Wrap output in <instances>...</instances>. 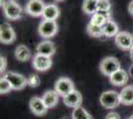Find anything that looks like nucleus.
Instances as JSON below:
<instances>
[{
    "label": "nucleus",
    "mask_w": 133,
    "mask_h": 119,
    "mask_svg": "<svg viewBox=\"0 0 133 119\" xmlns=\"http://www.w3.org/2000/svg\"><path fill=\"white\" fill-rule=\"evenodd\" d=\"M6 68H7V60L5 57L1 56L0 57V72H1V74L5 72Z\"/></svg>",
    "instance_id": "bb28decb"
},
{
    "label": "nucleus",
    "mask_w": 133,
    "mask_h": 119,
    "mask_svg": "<svg viewBox=\"0 0 133 119\" xmlns=\"http://www.w3.org/2000/svg\"><path fill=\"white\" fill-rule=\"evenodd\" d=\"M52 60L51 57L43 56L40 54H36L33 58V67L35 69L39 72H46L52 67Z\"/></svg>",
    "instance_id": "9d476101"
},
{
    "label": "nucleus",
    "mask_w": 133,
    "mask_h": 119,
    "mask_svg": "<svg viewBox=\"0 0 133 119\" xmlns=\"http://www.w3.org/2000/svg\"><path fill=\"white\" fill-rule=\"evenodd\" d=\"M3 11L5 17L9 20H17L22 15L21 6L16 3V1H11V0H8L5 5L3 6Z\"/></svg>",
    "instance_id": "39448f33"
},
{
    "label": "nucleus",
    "mask_w": 133,
    "mask_h": 119,
    "mask_svg": "<svg viewBox=\"0 0 133 119\" xmlns=\"http://www.w3.org/2000/svg\"><path fill=\"white\" fill-rule=\"evenodd\" d=\"M128 74L133 79V64L131 65V67L129 68V73H128Z\"/></svg>",
    "instance_id": "c756f323"
},
{
    "label": "nucleus",
    "mask_w": 133,
    "mask_h": 119,
    "mask_svg": "<svg viewBox=\"0 0 133 119\" xmlns=\"http://www.w3.org/2000/svg\"><path fill=\"white\" fill-rule=\"evenodd\" d=\"M11 1H16V0H11Z\"/></svg>",
    "instance_id": "72a5a7b5"
},
{
    "label": "nucleus",
    "mask_w": 133,
    "mask_h": 119,
    "mask_svg": "<svg viewBox=\"0 0 133 119\" xmlns=\"http://www.w3.org/2000/svg\"><path fill=\"white\" fill-rule=\"evenodd\" d=\"M83 11L89 15L95 14L97 12V0H83Z\"/></svg>",
    "instance_id": "412c9836"
},
{
    "label": "nucleus",
    "mask_w": 133,
    "mask_h": 119,
    "mask_svg": "<svg viewBox=\"0 0 133 119\" xmlns=\"http://www.w3.org/2000/svg\"><path fill=\"white\" fill-rule=\"evenodd\" d=\"M45 7L46 5L42 0H29L26 4L25 10L29 15L34 17H39L43 15Z\"/></svg>",
    "instance_id": "1a4fd4ad"
},
{
    "label": "nucleus",
    "mask_w": 133,
    "mask_h": 119,
    "mask_svg": "<svg viewBox=\"0 0 133 119\" xmlns=\"http://www.w3.org/2000/svg\"><path fill=\"white\" fill-rule=\"evenodd\" d=\"M62 119H68V118H62Z\"/></svg>",
    "instance_id": "f704fd0d"
},
{
    "label": "nucleus",
    "mask_w": 133,
    "mask_h": 119,
    "mask_svg": "<svg viewBox=\"0 0 133 119\" xmlns=\"http://www.w3.org/2000/svg\"><path fill=\"white\" fill-rule=\"evenodd\" d=\"M60 16V9L55 4H48L45 7L42 17L44 20H55Z\"/></svg>",
    "instance_id": "a211bd4d"
},
{
    "label": "nucleus",
    "mask_w": 133,
    "mask_h": 119,
    "mask_svg": "<svg viewBox=\"0 0 133 119\" xmlns=\"http://www.w3.org/2000/svg\"><path fill=\"white\" fill-rule=\"evenodd\" d=\"M99 101L103 107L107 109L117 107L121 102H120V96L119 93H117L114 90H108L103 92L99 97Z\"/></svg>",
    "instance_id": "f03ea898"
},
{
    "label": "nucleus",
    "mask_w": 133,
    "mask_h": 119,
    "mask_svg": "<svg viewBox=\"0 0 133 119\" xmlns=\"http://www.w3.org/2000/svg\"><path fill=\"white\" fill-rule=\"evenodd\" d=\"M29 106L31 111L37 116H43L48 111V108L45 105L43 99L38 96H34L31 98L29 102Z\"/></svg>",
    "instance_id": "9b49d317"
},
{
    "label": "nucleus",
    "mask_w": 133,
    "mask_h": 119,
    "mask_svg": "<svg viewBox=\"0 0 133 119\" xmlns=\"http://www.w3.org/2000/svg\"><path fill=\"white\" fill-rule=\"evenodd\" d=\"M3 76L10 82L12 89H15V90H21L28 85V80L25 76L14 72H8Z\"/></svg>",
    "instance_id": "20e7f679"
},
{
    "label": "nucleus",
    "mask_w": 133,
    "mask_h": 119,
    "mask_svg": "<svg viewBox=\"0 0 133 119\" xmlns=\"http://www.w3.org/2000/svg\"><path fill=\"white\" fill-rule=\"evenodd\" d=\"M102 28V34L106 38H111V37H115L119 33V28L118 25L114 22L113 20H109L101 27Z\"/></svg>",
    "instance_id": "f3484780"
},
{
    "label": "nucleus",
    "mask_w": 133,
    "mask_h": 119,
    "mask_svg": "<svg viewBox=\"0 0 133 119\" xmlns=\"http://www.w3.org/2000/svg\"><path fill=\"white\" fill-rule=\"evenodd\" d=\"M115 44L118 48L125 51H130L133 48V35L127 31H121L114 37Z\"/></svg>",
    "instance_id": "423d86ee"
},
{
    "label": "nucleus",
    "mask_w": 133,
    "mask_h": 119,
    "mask_svg": "<svg viewBox=\"0 0 133 119\" xmlns=\"http://www.w3.org/2000/svg\"><path fill=\"white\" fill-rule=\"evenodd\" d=\"M72 118V119H94V117L83 107L78 106L77 108H74Z\"/></svg>",
    "instance_id": "4be33fe9"
},
{
    "label": "nucleus",
    "mask_w": 133,
    "mask_h": 119,
    "mask_svg": "<svg viewBox=\"0 0 133 119\" xmlns=\"http://www.w3.org/2000/svg\"><path fill=\"white\" fill-rule=\"evenodd\" d=\"M87 32L89 36L94 37V38H101V36H103L102 34V28L99 26L94 25L91 23H89L88 27H87Z\"/></svg>",
    "instance_id": "5701e85b"
},
{
    "label": "nucleus",
    "mask_w": 133,
    "mask_h": 119,
    "mask_svg": "<svg viewBox=\"0 0 133 119\" xmlns=\"http://www.w3.org/2000/svg\"><path fill=\"white\" fill-rule=\"evenodd\" d=\"M55 90L60 96H66L75 90L74 82L68 78H61L57 80L55 85Z\"/></svg>",
    "instance_id": "0eeeda50"
},
{
    "label": "nucleus",
    "mask_w": 133,
    "mask_h": 119,
    "mask_svg": "<svg viewBox=\"0 0 133 119\" xmlns=\"http://www.w3.org/2000/svg\"><path fill=\"white\" fill-rule=\"evenodd\" d=\"M129 119H133V115H131V116L129 117Z\"/></svg>",
    "instance_id": "2f4dec72"
},
{
    "label": "nucleus",
    "mask_w": 133,
    "mask_h": 119,
    "mask_svg": "<svg viewBox=\"0 0 133 119\" xmlns=\"http://www.w3.org/2000/svg\"><path fill=\"white\" fill-rule=\"evenodd\" d=\"M56 1H58V2H61V1H64V0H56Z\"/></svg>",
    "instance_id": "473e14b6"
},
{
    "label": "nucleus",
    "mask_w": 133,
    "mask_h": 119,
    "mask_svg": "<svg viewBox=\"0 0 133 119\" xmlns=\"http://www.w3.org/2000/svg\"><path fill=\"white\" fill-rule=\"evenodd\" d=\"M128 76H129V74L127 72L120 68L113 74H111L109 76V80H110L111 85H116V86H122L127 82Z\"/></svg>",
    "instance_id": "ddd939ff"
},
{
    "label": "nucleus",
    "mask_w": 133,
    "mask_h": 119,
    "mask_svg": "<svg viewBox=\"0 0 133 119\" xmlns=\"http://www.w3.org/2000/svg\"><path fill=\"white\" fill-rule=\"evenodd\" d=\"M130 58H131V60L133 61V48L130 50Z\"/></svg>",
    "instance_id": "7c9ffc66"
},
{
    "label": "nucleus",
    "mask_w": 133,
    "mask_h": 119,
    "mask_svg": "<svg viewBox=\"0 0 133 119\" xmlns=\"http://www.w3.org/2000/svg\"><path fill=\"white\" fill-rule=\"evenodd\" d=\"M11 89L12 86L10 85V82L4 76H2L1 79H0V93L1 94H5L7 92H9Z\"/></svg>",
    "instance_id": "393cba45"
},
{
    "label": "nucleus",
    "mask_w": 133,
    "mask_h": 119,
    "mask_svg": "<svg viewBox=\"0 0 133 119\" xmlns=\"http://www.w3.org/2000/svg\"><path fill=\"white\" fill-rule=\"evenodd\" d=\"M59 96L60 95L57 93L56 90H48L43 94L42 99L44 101L45 105L49 109V108L55 107L56 105L58 104V102H59Z\"/></svg>",
    "instance_id": "2eb2a0df"
},
{
    "label": "nucleus",
    "mask_w": 133,
    "mask_h": 119,
    "mask_svg": "<svg viewBox=\"0 0 133 119\" xmlns=\"http://www.w3.org/2000/svg\"><path fill=\"white\" fill-rule=\"evenodd\" d=\"M120 102L124 105H132L133 104V85L125 86L121 92L119 93Z\"/></svg>",
    "instance_id": "6ab92c4d"
},
{
    "label": "nucleus",
    "mask_w": 133,
    "mask_h": 119,
    "mask_svg": "<svg viewBox=\"0 0 133 119\" xmlns=\"http://www.w3.org/2000/svg\"><path fill=\"white\" fill-rule=\"evenodd\" d=\"M109 20H112L110 12H96L95 14H94L91 16L89 23L96 25V26H99V27H102Z\"/></svg>",
    "instance_id": "dca6fc26"
},
{
    "label": "nucleus",
    "mask_w": 133,
    "mask_h": 119,
    "mask_svg": "<svg viewBox=\"0 0 133 119\" xmlns=\"http://www.w3.org/2000/svg\"><path fill=\"white\" fill-rule=\"evenodd\" d=\"M64 99V103L66 104L68 107H72V108H77L78 106L82 105V102H83V96L82 94L79 93V91L75 90L72 91L71 93H69L68 95L63 97Z\"/></svg>",
    "instance_id": "f8f14e48"
},
{
    "label": "nucleus",
    "mask_w": 133,
    "mask_h": 119,
    "mask_svg": "<svg viewBox=\"0 0 133 119\" xmlns=\"http://www.w3.org/2000/svg\"><path fill=\"white\" fill-rule=\"evenodd\" d=\"M36 50H37V54L47 56V57H51L55 54L56 46L51 41H44V42H41L39 45L37 46Z\"/></svg>",
    "instance_id": "4468645a"
},
{
    "label": "nucleus",
    "mask_w": 133,
    "mask_h": 119,
    "mask_svg": "<svg viewBox=\"0 0 133 119\" xmlns=\"http://www.w3.org/2000/svg\"><path fill=\"white\" fill-rule=\"evenodd\" d=\"M15 57L20 62H27L31 59V52L26 46L19 45L15 49Z\"/></svg>",
    "instance_id": "aec40b11"
},
{
    "label": "nucleus",
    "mask_w": 133,
    "mask_h": 119,
    "mask_svg": "<svg viewBox=\"0 0 133 119\" xmlns=\"http://www.w3.org/2000/svg\"><path fill=\"white\" fill-rule=\"evenodd\" d=\"M111 3L109 0H97V12H110Z\"/></svg>",
    "instance_id": "b1692460"
},
{
    "label": "nucleus",
    "mask_w": 133,
    "mask_h": 119,
    "mask_svg": "<svg viewBox=\"0 0 133 119\" xmlns=\"http://www.w3.org/2000/svg\"><path fill=\"white\" fill-rule=\"evenodd\" d=\"M28 85L31 87H38L41 83V79H40L38 74H31L27 79Z\"/></svg>",
    "instance_id": "a878e982"
},
{
    "label": "nucleus",
    "mask_w": 133,
    "mask_h": 119,
    "mask_svg": "<svg viewBox=\"0 0 133 119\" xmlns=\"http://www.w3.org/2000/svg\"><path fill=\"white\" fill-rule=\"evenodd\" d=\"M120 62L114 57H106L104 58L99 64L100 72L104 75L110 76L118 69H120Z\"/></svg>",
    "instance_id": "f257e3e1"
},
{
    "label": "nucleus",
    "mask_w": 133,
    "mask_h": 119,
    "mask_svg": "<svg viewBox=\"0 0 133 119\" xmlns=\"http://www.w3.org/2000/svg\"><path fill=\"white\" fill-rule=\"evenodd\" d=\"M105 119H121V118H120V115L117 113V112H109L105 116Z\"/></svg>",
    "instance_id": "cd10ccee"
},
{
    "label": "nucleus",
    "mask_w": 133,
    "mask_h": 119,
    "mask_svg": "<svg viewBox=\"0 0 133 119\" xmlns=\"http://www.w3.org/2000/svg\"><path fill=\"white\" fill-rule=\"evenodd\" d=\"M16 40V34L9 23H2L0 25V42L2 44H11Z\"/></svg>",
    "instance_id": "6e6552de"
},
{
    "label": "nucleus",
    "mask_w": 133,
    "mask_h": 119,
    "mask_svg": "<svg viewBox=\"0 0 133 119\" xmlns=\"http://www.w3.org/2000/svg\"><path fill=\"white\" fill-rule=\"evenodd\" d=\"M38 32L43 38H52L58 33V24L55 20H43L40 23Z\"/></svg>",
    "instance_id": "7ed1b4c3"
},
{
    "label": "nucleus",
    "mask_w": 133,
    "mask_h": 119,
    "mask_svg": "<svg viewBox=\"0 0 133 119\" xmlns=\"http://www.w3.org/2000/svg\"><path fill=\"white\" fill-rule=\"evenodd\" d=\"M128 10H129V13L133 16V0L130 2V4L128 6Z\"/></svg>",
    "instance_id": "c85d7f7f"
}]
</instances>
